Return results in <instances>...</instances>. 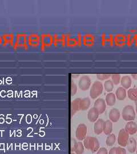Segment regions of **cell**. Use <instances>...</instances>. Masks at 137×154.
Returning <instances> with one entry per match:
<instances>
[{
    "label": "cell",
    "instance_id": "1",
    "mask_svg": "<svg viewBox=\"0 0 137 154\" xmlns=\"http://www.w3.org/2000/svg\"><path fill=\"white\" fill-rule=\"evenodd\" d=\"M83 145L86 148L95 153L99 150V143L95 137H86L83 141Z\"/></svg>",
    "mask_w": 137,
    "mask_h": 154
},
{
    "label": "cell",
    "instance_id": "2",
    "mask_svg": "<svg viewBox=\"0 0 137 154\" xmlns=\"http://www.w3.org/2000/svg\"><path fill=\"white\" fill-rule=\"evenodd\" d=\"M136 116V113L134 107L131 105L126 106L122 111V116L125 121H133Z\"/></svg>",
    "mask_w": 137,
    "mask_h": 154
},
{
    "label": "cell",
    "instance_id": "3",
    "mask_svg": "<svg viewBox=\"0 0 137 154\" xmlns=\"http://www.w3.org/2000/svg\"><path fill=\"white\" fill-rule=\"evenodd\" d=\"M103 85L100 81H96L93 83L90 90V97L95 99L97 98L103 92Z\"/></svg>",
    "mask_w": 137,
    "mask_h": 154
},
{
    "label": "cell",
    "instance_id": "4",
    "mask_svg": "<svg viewBox=\"0 0 137 154\" xmlns=\"http://www.w3.org/2000/svg\"><path fill=\"white\" fill-rule=\"evenodd\" d=\"M87 128L85 125L80 124L76 129L75 136L79 141H83L86 138Z\"/></svg>",
    "mask_w": 137,
    "mask_h": 154
},
{
    "label": "cell",
    "instance_id": "5",
    "mask_svg": "<svg viewBox=\"0 0 137 154\" xmlns=\"http://www.w3.org/2000/svg\"><path fill=\"white\" fill-rule=\"evenodd\" d=\"M129 139V134L123 128L121 129L118 133V144L122 147H125L127 144Z\"/></svg>",
    "mask_w": 137,
    "mask_h": 154
},
{
    "label": "cell",
    "instance_id": "6",
    "mask_svg": "<svg viewBox=\"0 0 137 154\" xmlns=\"http://www.w3.org/2000/svg\"><path fill=\"white\" fill-rule=\"evenodd\" d=\"M91 85V79L87 76H83L80 79L78 86L81 90L83 91L87 90Z\"/></svg>",
    "mask_w": 137,
    "mask_h": 154
},
{
    "label": "cell",
    "instance_id": "7",
    "mask_svg": "<svg viewBox=\"0 0 137 154\" xmlns=\"http://www.w3.org/2000/svg\"><path fill=\"white\" fill-rule=\"evenodd\" d=\"M94 107L97 109L99 114H103L106 108V103L105 101L102 98H98L96 99L94 104Z\"/></svg>",
    "mask_w": 137,
    "mask_h": 154
},
{
    "label": "cell",
    "instance_id": "8",
    "mask_svg": "<svg viewBox=\"0 0 137 154\" xmlns=\"http://www.w3.org/2000/svg\"><path fill=\"white\" fill-rule=\"evenodd\" d=\"M129 135H134L137 132V125L134 121L128 122L124 128Z\"/></svg>",
    "mask_w": 137,
    "mask_h": 154
},
{
    "label": "cell",
    "instance_id": "9",
    "mask_svg": "<svg viewBox=\"0 0 137 154\" xmlns=\"http://www.w3.org/2000/svg\"><path fill=\"white\" fill-rule=\"evenodd\" d=\"M99 113L97 109L95 107H93L89 110L87 113V118L91 122H96L98 119Z\"/></svg>",
    "mask_w": 137,
    "mask_h": 154
},
{
    "label": "cell",
    "instance_id": "10",
    "mask_svg": "<svg viewBox=\"0 0 137 154\" xmlns=\"http://www.w3.org/2000/svg\"><path fill=\"white\" fill-rule=\"evenodd\" d=\"M120 112L117 108H112L109 112V118L110 120L112 122H117L120 118Z\"/></svg>",
    "mask_w": 137,
    "mask_h": 154
},
{
    "label": "cell",
    "instance_id": "11",
    "mask_svg": "<svg viewBox=\"0 0 137 154\" xmlns=\"http://www.w3.org/2000/svg\"><path fill=\"white\" fill-rule=\"evenodd\" d=\"M104 120L102 119H98L94 125V131L96 135H99L103 132Z\"/></svg>",
    "mask_w": 137,
    "mask_h": 154
},
{
    "label": "cell",
    "instance_id": "12",
    "mask_svg": "<svg viewBox=\"0 0 137 154\" xmlns=\"http://www.w3.org/2000/svg\"><path fill=\"white\" fill-rule=\"evenodd\" d=\"M81 99L77 98L71 102V113L73 116L76 112L81 110Z\"/></svg>",
    "mask_w": 137,
    "mask_h": 154
},
{
    "label": "cell",
    "instance_id": "13",
    "mask_svg": "<svg viewBox=\"0 0 137 154\" xmlns=\"http://www.w3.org/2000/svg\"><path fill=\"white\" fill-rule=\"evenodd\" d=\"M71 151L75 152L76 154H82L84 152L83 144L81 141H74L71 147Z\"/></svg>",
    "mask_w": 137,
    "mask_h": 154
},
{
    "label": "cell",
    "instance_id": "14",
    "mask_svg": "<svg viewBox=\"0 0 137 154\" xmlns=\"http://www.w3.org/2000/svg\"><path fill=\"white\" fill-rule=\"evenodd\" d=\"M115 97L119 101H123L127 96L126 90L122 87L118 88L115 91Z\"/></svg>",
    "mask_w": 137,
    "mask_h": 154
},
{
    "label": "cell",
    "instance_id": "15",
    "mask_svg": "<svg viewBox=\"0 0 137 154\" xmlns=\"http://www.w3.org/2000/svg\"><path fill=\"white\" fill-rule=\"evenodd\" d=\"M122 87L124 89H129L131 86L132 84V79L131 77L129 76H123L122 78H121V82H120Z\"/></svg>",
    "mask_w": 137,
    "mask_h": 154
},
{
    "label": "cell",
    "instance_id": "16",
    "mask_svg": "<svg viewBox=\"0 0 137 154\" xmlns=\"http://www.w3.org/2000/svg\"><path fill=\"white\" fill-rule=\"evenodd\" d=\"M137 146V142L134 138H130L129 139L126 146L129 152L131 153H134L136 150Z\"/></svg>",
    "mask_w": 137,
    "mask_h": 154
},
{
    "label": "cell",
    "instance_id": "17",
    "mask_svg": "<svg viewBox=\"0 0 137 154\" xmlns=\"http://www.w3.org/2000/svg\"><path fill=\"white\" fill-rule=\"evenodd\" d=\"M105 102L106 104L109 106H114L116 102L115 95L113 92H109L106 96Z\"/></svg>",
    "mask_w": 137,
    "mask_h": 154
},
{
    "label": "cell",
    "instance_id": "18",
    "mask_svg": "<svg viewBox=\"0 0 137 154\" xmlns=\"http://www.w3.org/2000/svg\"><path fill=\"white\" fill-rule=\"evenodd\" d=\"M113 130V123L110 120H107L105 122H104L103 125V132H104L105 134L109 135L111 134Z\"/></svg>",
    "mask_w": 137,
    "mask_h": 154
},
{
    "label": "cell",
    "instance_id": "19",
    "mask_svg": "<svg viewBox=\"0 0 137 154\" xmlns=\"http://www.w3.org/2000/svg\"><path fill=\"white\" fill-rule=\"evenodd\" d=\"M128 97L133 101H137V85L136 87L130 89L127 91Z\"/></svg>",
    "mask_w": 137,
    "mask_h": 154
},
{
    "label": "cell",
    "instance_id": "20",
    "mask_svg": "<svg viewBox=\"0 0 137 154\" xmlns=\"http://www.w3.org/2000/svg\"><path fill=\"white\" fill-rule=\"evenodd\" d=\"M114 83L111 81V80H106L103 85V89L108 92H111V91L114 89Z\"/></svg>",
    "mask_w": 137,
    "mask_h": 154
},
{
    "label": "cell",
    "instance_id": "21",
    "mask_svg": "<svg viewBox=\"0 0 137 154\" xmlns=\"http://www.w3.org/2000/svg\"><path fill=\"white\" fill-rule=\"evenodd\" d=\"M90 106V99L89 98H85L81 99V110H86Z\"/></svg>",
    "mask_w": 137,
    "mask_h": 154
},
{
    "label": "cell",
    "instance_id": "22",
    "mask_svg": "<svg viewBox=\"0 0 137 154\" xmlns=\"http://www.w3.org/2000/svg\"><path fill=\"white\" fill-rule=\"evenodd\" d=\"M109 154H126V151L122 147H114L110 150Z\"/></svg>",
    "mask_w": 137,
    "mask_h": 154
},
{
    "label": "cell",
    "instance_id": "23",
    "mask_svg": "<svg viewBox=\"0 0 137 154\" xmlns=\"http://www.w3.org/2000/svg\"><path fill=\"white\" fill-rule=\"evenodd\" d=\"M29 43L31 46H36L38 44L39 38L36 35H31L28 39Z\"/></svg>",
    "mask_w": 137,
    "mask_h": 154
},
{
    "label": "cell",
    "instance_id": "24",
    "mask_svg": "<svg viewBox=\"0 0 137 154\" xmlns=\"http://www.w3.org/2000/svg\"><path fill=\"white\" fill-rule=\"evenodd\" d=\"M115 135L111 134L108 135L106 140V144L108 146H113L115 143Z\"/></svg>",
    "mask_w": 137,
    "mask_h": 154
},
{
    "label": "cell",
    "instance_id": "25",
    "mask_svg": "<svg viewBox=\"0 0 137 154\" xmlns=\"http://www.w3.org/2000/svg\"><path fill=\"white\" fill-rule=\"evenodd\" d=\"M26 39V37L24 35H19L17 37L15 44L19 46H24L25 45V43L27 42Z\"/></svg>",
    "mask_w": 137,
    "mask_h": 154
},
{
    "label": "cell",
    "instance_id": "26",
    "mask_svg": "<svg viewBox=\"0 0 137 154\" xmlns=\"http://www.w3.org/2000/svg\"><path fill=\"white\" fill-rule=\"evenodd\" d=\"M111 81L113 82L114 85H117L121 82V76L120 74H112L111 76Z\"/></svg>",
    "mask_w": 137,
    "mask_h": 154
},
{
    "label": "cell",
    "instance_id": "27",
    "mask_svg": "<svg viewBox=\"0 0 137 154\" xmlns=\"http://www.w3.org/2000/svg\"><path fill=\"white\" fill-rule=\"evenodd\" d=\"M41 41H42L43 45L47 46V45H49L51 43V42L52 40L51 39L50 36H48V35H45L42 37Z\"/></svg>",
    "mask_w": 137,
    "mask_h": 154
},
{
    "label": "cell",
    "instance_id": "28",
    "mask_svg": "<svg viewBox=\"0 0 137 154\" xmlns=\"http://www.w3.org/2000/svg\"><path fill=\"white\" fill-rule=\"evenodd\" d=\"M111 75L109 74H96V78L99 80H108Z\"/></svg>",
    "mask_w": 137,
    "mask_h": 154
},
{
    "label": "cell",
    "instance_id": "29",
    "mask_svg": "<svg viewBox=\"0 0 137 154\" xmlns=\"http://www.w3.org/2000/svg\"><path fill=\"white\" fill-rule=\"evenodd\" d=\"M77 91V85L74 83V82H71V95L73 96L75 94V93Z\"/></svg>",
    "mask_w": 137,
    "mask_h": 154
},
{
    "label": "cell",
    "instance_id": "30",
    "mask_svg": "<svg viewBox=\"0 0 137 154\" xmlns=\"http://www.w3.org/2000/svg\"><path fill=\"white\" fill-rule=\"evenodd\" d=\"M96 154H108V151L106 148L102 147L98 150Z\"/></svg>",
    "mask_w": 137,
    "mask_h": 154
},
{
    "label": "cell",
    "instance_id": "31",
    "mask_svg": "<svg viewBox=\"0 0 137 154\" xmlns=\"http://www.w3.org/2000/svg\"><path fill=\"white\" fill-rule=\"evenodd\" d=\"M131 76L133 77V78H134V79L137 80V74H132Z\"/></svg>",
    "mask_w": 137,
    "mask_h": 154
},
{
    "label": "cell",
    "instance_id": "32",
    "mask_svg": "<svg viewBox=\"0 0 137 154\" xmlns=\"http://www.w3.org/2000/svg\"><path fill=\"white\" fill-rule=\"evenodd\" d=\"M135 104H136V113L137 114V101L135 102Z\"/></svg>",
    "mask_w": 137,
    "mask_h": 154
},
{
    "label": "cell",
    "instance_id": "33",
    "mask_svg": "<svg viewBox=\"0 0 137 154\" xmlns=\"http://www.w3.org/2000/svg\"><path fill=\"white\" fill-rule=\"evenodd\" d=\"M71 154H74V153H71Z\"/></svg>",
    "mask_w": 137,
    "mask_h": 154
},
{
    "label": "cell",
    "instance_id": "34",
    "mask_svg": "<svg viewBox=\"0 0 137 154\" xmlns=\"http://www.w3.org/2000/svg\"><path fill=\"white\" fill-rule=\"evenodd\" d=\"M136 150H137V148H136Z\"/></svg>",
    "mask_w": 137,
    "mask_h": 154
}]
</instances>
